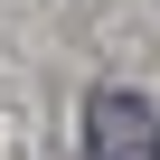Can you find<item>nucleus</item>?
I'll return each instance as SVG.
<instances>
[{"label": "nucleus", "mask_w": 160, "mask_h": 160, "mask_svg": "<svg viewBox=\"0 0 160 160\" xmlns=\"http://www.w3.org/2000/svg\"><path fill=\"white\" fill-rule=\"evenodd\" d=\"M85 160H160V113L132 85L85 94Z\"/></svg>", "instance_id": "nucleus-1"}]
</instances>
